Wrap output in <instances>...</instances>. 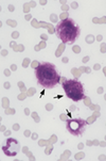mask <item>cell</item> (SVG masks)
<instances>
[{
	"instance_id": "2",
	"label": "cell",
	"mask_w": 106,
	"mask_h": 161,
	"mask_svg": "<svg viewBox=\"0 0 106 161\" xmlns=\"http://www.w3.org/2000/svg\"><path fill=\"white\" fill-rule=\"evenodd\" d=\"M55 34L64 44L72 45L81 34V29L74 19L68 17L55 26Z\"/></svg>"
},
{
	"instance_id": "1",
	"label": "cell",
	"mask_w": 106,
	"mask_h": 161,
	"mask_svg": "<svg viewBox=\"0 0 106 161\" xmlns=\"http://www.w3.org/2000/svg\"><path fill=\"white\" fill-rule=\"evenodd\" d=\"M35 78L43 89H53L61 82V75L55 65L50 62H42L34 69Z\"/></svg>"
},
{
	"instance_id": "4",
	"label": "cell",
	"mask_w": 106,
	"mask_h": 161,
	"mask_svg": "<svg viewBox=\"0 0 106 161\" xmlns=\"http://www.w3.org/2000/svg\"><path fill=\"white\" fill-rule=\"evenodd\" d=\"M87 126V122L85 119L77 117V119H69L66 121V129L70 135L74 136V137H81L84 132H85Z\"/></svg>"
},
{
	"instance_id": "3",
	"label": "cell",
	"mask_w": 106,
	"mask_h": 161,
	"mask_svg": "<svg viewBox=\"0 0 106 161\" xmlns=\"http://www.w3.org/2000/svg\"><path fill=\"white\" fill-rule=\"evenodd\" d=\"M62 86H63L66 96L70 98L72 102L77 103L85 98L84 86L82 82L78 81V79H63Z\"/></svg>"
},
{
	"instance_id": "5",
	"label": "cell",
	"mask_w": 106,
	"mask_h": 161,
	"mask_svg": "<svg viewBox=\"0 0 106 161\" xmlns=\"http://www.w3.org/2000/svg\"><path fill=\"white\" fill-rule=\"evenodd\" d=\"M20 149V144L16 139L9 138L7 140L5 145L2 146V151H3L4 155L8 157H15L18 154Z\"/></svg>"
}]
</instances>
